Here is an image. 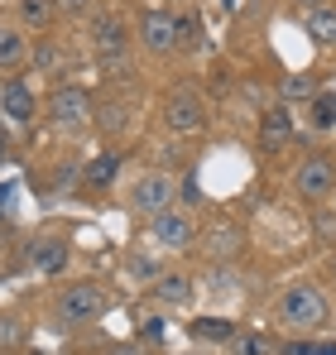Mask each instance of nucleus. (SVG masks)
<instances>
[{
	"instance_id": "nucleus-1",
	"label": "nucleus",
	"mask_w": 336,
	"mask_h": 355,
	"mask_svg": "<svg viewBox=\"0 0 336 355\" xmlns=\"http://www.w3.org/2000/svg\"><path fill=\"white\" fill-rule=\"evenodd\" d=\"M279 322L288 331H298V336L317 331V327L327 322V297L317 293L312 284H293V288L279 297Z\"/></svg>"
},
{
	"instance_id": "nucleus-2",
	"label": "nucleus",
	"mask_w": 336,
	"mask_h": 355,
	"mask_svg": "<svg viewBox=\"0 0 336 355\" xmlns=\"http://www.w3.org/2000/svg\"><path fill=\"white\" fill-rule=\"evenodd\" d=\"M49 120H53L58 130H67V135H82V130L96 125V106H92V96L82 87L62 82V87H53V96H49Z\"/></svg>"
},
{
	"instance_id": "nucleus-3",
	"label": "nucleus",
	"mask_w": 336,
	"mask_h": 355,
	"mask_svg": "<svg viewBox=\"0 0 336 355\" xmlns=\"http://www.w3.org/2000/svg\"><path fill=\"white\" fill-rule=\"evenodd\" d=\"M293 192H298L308 207H322V202L336 192V164L327 159V154L303 159V164H298V173H293Z\"/></svg>"
},
{
	"instance_id": "nucleus-4",
	"label": "nucleus",
	"mask_w": 336,
	"mask_h": 355,
	"mask_svg": "<svg viewBox=\"0 0 336 355\" xmlns=\"http://www.w3.org/2000/svg\"><path fill=\"white\" fill-rule=\"evenodd\" d=\"M178 202V182L168 173H144L135 178V187H130V207H135V216H159V211H168Z\"/></svg>"
},
{
	"instance_id": "nucleus-5",
	"label": "nucleus",
	"mask_w": 336,
	"mask_h": 355,
	"mask_svg": "<svg viewBox=\"0 0 336 355\" xmlns=\"http://www.w3.org/2000/svg\"><path fill=\"white\" fill-rule=\"evenodd\" d=\"M101 312H106V288H96V284H72L67 293L58 297V322H62V327L96 322Z\"/></svg>"
},
{
	"instance_id": "nucleus-6",
	"label": "nucleus",
	"mask_w": 336,
	"mask_h": 355,
	"mask_svg": "<svg viewBox=\"0 0 336 355\" xmlns=\"http://www.w3.org/2000/svg\"><path fill=\"white\" fill-rule=\"evenodd\" d=\"M164 125L173 130V135H202V130H207V106L197 101V92H192V87H178V92L168 96Z\"/></svg>"
},
{
	"instance_id": "nucleus-7",
	"label": "nucleus",
	"mask_w": 336,
	"mask_h": 355,
	"mask_svg": "<svg viewBox=\"0 0 336 355\" xmlns=\"http://www.w3.org/2000/svg\"><path fill=\"white\" fill-rule=\"evenodd\" d=\"M92 44H96V58H106V67H120L125 53H130L125 24L115 19L111 10H96V15H92Z\"/></svg>"
},
{
	"instance_id": "nucleus-8",
	"label": "nucleus",
	"mask_w": 336,
	"mask_h": 355,
	"mask_svg": "<svg viewBox=\"0 0 336 355\" xmlns=\"http://www.w3.org/2000/svg\"><path fill=\"white\" fill-rule=\"evenodd\" d=\"M149 236L159 240V250H187V245H197V221L187 211L168 207V211H159L149 221Z\"/></svg>"
},
{
	"instance_id": "nucleus-9",
	"label": "nucleus",
	"mask_w": 336,
	"mask_h": 355,
	"mask_svg": "<svg viewBox=\"0 0 336 355\" xmlns=\"http://www.w3.org/2000/svg\"><path fill=\"white\" fill-rule=\"evenodd\" d=\"M140 44L154 53V58H164L178 49V15L173 10H144V19H140Z\"/></svg>"
},
{
	"instance_id": "nucleus-10",
	"label": "nucleus",
	"mask_w": 336,
	"mask_h": 355,
	"mask_svg": "<svg viewBox=\"0 0 336 355\" xmlns=\"http://www.w3.org/2000/svg\"><path fill=\"white\" fill-rule=\"evenodd\" d=\"M303 29H308V39L317 44V49H336V5H312V10H303Z\"/></svg>"
},
{
	"instance_id": "nucleus-11",
	"label": "nucleus",
	"mask_w": 336,
	"mask_h": 355,
	"mask_svg": "<svg viewBox=\"0 0 336 355\" xmlns=\"http://www.w3.org/2000/svg\"><path fill=\"white\" fill-rule=\"evenodd\" d=\"M288 139H293V111L288 106H269L260 116V144L264 149H283Z\"/></svg>"
},
{
	"instance_id": "nucleus-12",
	"label": "nucleus",
	"mask_w": 336,
	"mask_h": 355,
	"mask_svg": "<svg viewBox=\"0 0 336 355\" xmlns=\"http://www.w3.org/2000/svg\"><path fill=\"white\" fill-rule=\"evenodd\" d=\"M0 106H5V116L15 120V125H29L34 120V92L15 77V82H5V96H0Z\"/></svg>"
},
{
	"instance_id": "nucleus-13",
	"label": "nucleus",
	"mask_w": 336,
	"mask_h": 355,
	"mask_svg": "<svg viewBox=\"0 0 336 355\" xmlns=\"http://www.w3.org/2000/svg\"><path fill=\"white\" fill-rule=\"evenodd\" d=\"M29 58V44H24V29L19 24H0V72H15Z\"/></svg>"
},
{
	"instance_id": "nucleus-14",
	"label": "nucleus",
	"mask_w": 336,
	"mask_h": 355,
	"mask_svg": "<svg viewBox=\"0 0 336 355\" xmlns=\"http://www.w3.org/2000/svg\"><path fill=\"white\" fill-rule=\"evenodd\" d=\"M154 297L168 302V307H187L192 302V279L187 274H159L154 279Z\"/></svg>"
},
{
	"instance_id": "nucleus-15",
	"label": "nucleus",
	"mask_w": 336,
	"mask_h": 355,
	"mask_svg": "<svg viewBox=\"0 0 336 355\" xmlns=\"http://www.w3.org/2000/svg\"><path fill=\"white\" fill-rule=\"evenodd\" d=\"M29 259H34V269H39V274H58V269L67 264V245L53 240V236H44V240H34Z\"/></svg>"
},
{
	"instance_id": "nucleus-16",
	"label": "nucleus",
	"mask_w": 336,
	"mask_h": 355,
	"mask_svg": "<svg viewBox=\"0 0 336 355\" xmlns=\"http://www.w3.org/2000/svg\"><path fill=\"white\" fill-rule=\"evenodd\" d=\"M235 250H240V231H235L230 221H226V226H212V236H207V254H212V259H230Z\"/></svg>"
},
{
	"instance_id": "nucleus-17",
	"label": "nucleus",
	"mask_w": 336,
	"mask_h": 355,
	"mask_svg": "<svg viewBox=\"0 0 336 355\" xmlns=\"http://www.w3.org/2000/svg\"><path fill=\"white\" fill-rule=\"evenodd\" d=\"M53 0H19V24L24 29H49L53 24Z\"/></svg>"
},
{
	"instance_id": "nucleus-18",
	"label": "nucleus",
	"mask_w": 336,
	"mask_h": 355,
	"mask_svg": "<svg viewBox=\"0 0 336 355\" xmlns=\"http://www.w3.org/2000/svg\"><path fill=\"white\" fill-rule=\"evenodd\" d=\"M192 336L197 341H230L235 336V322L230 317H197L192 322Z\"/></svg>"
},
{
	"instance_id": "nucleus-19",
	"label": "nucleus",
	"mask_w": 336,
	"mask_h": 355,
	"mask_svg": "<svg viewBox=\"0 0 336 355\" xmlns=\"http://www.w3.org/2000/svg\"><path fill=\"white\" fill-rule=\"evenodd\" d=\"M308 106H312V111H308V125H312V130H332L336 125V92H317Z\"/></svg>"
},
{
	"instance_id": "nucleus-20",
	"label": "nucleus",
	"mask_w": 336,
	"mask_h": 355,
	"mask_svg": "<svg viewBox=\"0 0 336 355\" xmlns=\"http://www.w3.org/2000/svg\"><path fill=\"white\" fill-rule=\"evenodd\" d=\"M279 96H283V106H293V101H312V96H317V87H312V77H308V72H298V77H283Z\"/></svg>"
},
{
	"instance_id": "nucleus-21",
	"label": "nucleus",
	"mask_w": 336,
	"mask_h": 355,
	"mask_svg": "<svg viewBox=\"0 0 336 355\" xmlns=\"http://www.w3.org/2000/svg\"><path fill=\"white\" fill-rule=\"evenodd\" d=\"M115 173H120V159L115 154H101V159L87 164V187H106V182H115Z\"/></svg>"
},
{
	"instance_id": "nucleus-22",
	"label": "nucleus",
	"mask_w": 336,
	"mask_h": 355,
	"mask_svg": "<svg viewBox=\"0 0 336 355\" xmlns=\"http://www.w3.org/2000/svg\"><path fill=\"white\" fill-rule=\"evenodd\" d=\"M130 116H135V111H130L125 101H106L96 120H101V130H125V125H130Z\"/></svg>"
},
{
	"instance_id": "nucleus-23",
	"label": "nucleus",
	"mask_w": 336,
	"mask_h": 355,
	"mask_svg": "<svg viewBox=\"0 0 336 355\" xmlns=\"http://www.w3.org/2000/svg\"><path fill=\"white\" fill-rule=\"evenodd\" d=\"M34 62H39L44 72H58V67H62V49H58V44H39V49H34Z\"/></svg>"
},
{
	"instance_id": "nucleus-24",
	"label": "nucleus",
	"mask_w": 336,
	"mask_h": 355,
	"mask_svg": "<svg viewBox=\"0 0 336 355\" xmlns=\"http://www.w3.org/2000/svg\"><path fill=\"white\" fill-rule=\"evenodd\" d=\"M274 346H269V336H240L235 341V355H269Z\"/></svg>"
},
{
	"instance_id": "nucleus-25",
	"label": "nucleus",
	"mask_w": 336,
	"mask_h": 355,
	"mask_svg": "<svg viewBox=\"0 0 336 355\" xmlns=\"http://www.w3.org/2000/svg\"><path fill=\"white\" fill-rule=\"evenodd\" d=\"M283 355H336V341H317V346L303 341V346H288Z\"/></svg>"
},
{
	"instance_id": "nucleus-26",
	"label": "nucleus",
	"mask_w": 336,
	"mask_h": 355,
	"mask_svg": "<svg viewBox=\"0 0 336 355\" xmlns=\"http://www.w3.org/2000/svg\"><path fill=\"white\" fill-rule=\"evenodd\" d=\"M53 10H62V15H92L96 0H53Z\"/></svg>"
},
{
	"instance_id": "nucleus-27",
	"label": "nucleus",
	"mask_w": 336,
	"mask_h": 355,
	"mask_svg": "<svg viewBox=\"0 0 336 355\" xmlns=\"http://www.w3.org/2000/svg\"><path fill=\"white\" fill-rule=\"evenodd\" d=\"M332 236H336V211L322 207V211H317V240H332Z\"/></svg>"
},
{
	"instance_id": "nucleus-28",
	"label": "nucleus",
	"mask_w": 336,
	"mask_h": 355,
	"mask_svg": "<svg viewBox=\"0 0 336 355\" xmlns=\"http://www.w3.org/2000/svg\"><path fill=\"white\" fill-rule=\"evenodd\" d=\"M154 269H159L154 259H130V274H154Z\"/></svg>"
},
{
	"instance_id": "nucleus-29",
	"label": "nucleus",
	"mask_w": 336,
	"mask_h": 355,
	"mask_svg": "<svg viewBox=\"0 0 336 355\" xmlns=\"http://www.w3.org/2000/svg\"><path fill=\"white\" fill-rule=\"evenodd\" d=\"M298 5H303V10H312V5H327V0H298Z\"/></svg>"
},
{
	"instance_id": "nucleus-30",
	"label": "nucleus",
	"mask_w": 336,
	"mask_h": 355,
	"mask_svg": "<svg viewBox=\"0 0 336 355\" xmlns=\"http://www.w3.org/2000/svg\"><path fill=\"white\" fill-rule=\"evenodd\" d=\"M5 197H10V187H0V207H5Z\"/></svg>"
},
{
	"instance_id": "nucleus-31",
	"label": "nucleus",
	"mask_w": 336,
	"mask_h": 355,
	"mask_svg": "<svg viewBox=\"0 0 336 355\" xmlns=\"http://www.w3.org/2000/svg\"><path fill=\"white\" fill-rule=\"evenodd\" d=\"M327 202H332V211H336V192H332V197H327Z\"/></svg>"
},
{
	"instance_id": "nucleus-32",
	"label": "nucleus",
	"mask_w": 336,
	"mask_h": 355,
	"mask_svg": "<svg viewBox=\"0 0 336 355\" xmlns=\"http://www.w3.org/2000/svg\"><path fill=\"white\" fill-rule=\"evenodd\" d=\"M332 284H336V264H332Z\"/></svg>"
},
{
	"instance_id": "nucleus-33",
	"label": "nucleus",
	"mask_w": 336,
	"mask_h": 355,
	"mask_svg": "<svg viewBox=\"0 0 336 355\" xmlns=\"http://www.w3.org/2000/svg\"><path fill=\"white\" fill-rule=\"evenodd\" d=\"M0 154H5V144H0Z\"/></svg>"
}]
</instances>
